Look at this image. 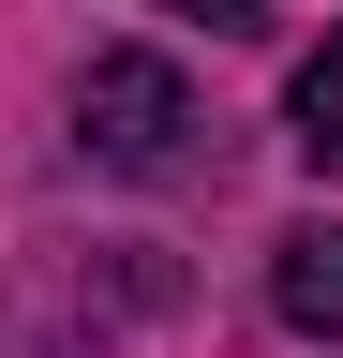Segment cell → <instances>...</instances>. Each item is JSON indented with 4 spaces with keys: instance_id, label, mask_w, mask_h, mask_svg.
<instances>
[{
    "instance_id": "cell-3",
    "label": "cell",
    "mask_w": 343,
    "mask_h": 358,
    "mask_svg": "<svg viewBox=\"0 0 343 358\" xmlns=\"http://www.w3.org/2000/svg\"><path fill=\"white\" fill-rule=\"evenodd\" d=\"M284 120H298V150H343V30H328V60H298V90H284Z\"/></svg>"
},
{
    "instance_id": "cell-1",
    "label": "cell",
    "mask_w": 343,
    "mask_h": 358,
    "mask_svg": "<svg viewBox=\"0 0 343 358\" xmlns=\"http://www.w3.org/2000/svg\"><path fill=\"white\" fill-rule=\"evenodd\" d=\"M75 150H90L105 179H164V164H194V90H180V60L105 45V60L75 75Z\"/></svg>"
},
{
    "instance_id": "cell-2",
    "label": "cell",
    "mask_w": 343,
    "mask_h": 358,
    "mask_svg": "<svg viewBox=\"0 0 343 358\" xmlns=\"http://www.w3.org/2000/svg\"><path fill=\"white\" fill-rule=\"evenodd\" d=\"M269 313L298 343H343V224H284L269 239Z\"/></svg>"
},
{
    "instance_id": "cell-4",
    "label": "cell",
    "mask_w": 343,
    "mask_h": 358,
    "mask_svg": "<svg viewBox=\"0 0 343 358\" xmlns=\"http://www.w3.org/2000/svg\"><path fill=\"white\" fill-rule=\"evenodd\" d=\"M164 15H194V30H224V45H239V30H269L254 0H164Z\"/></svg>"
}]
</instances>
